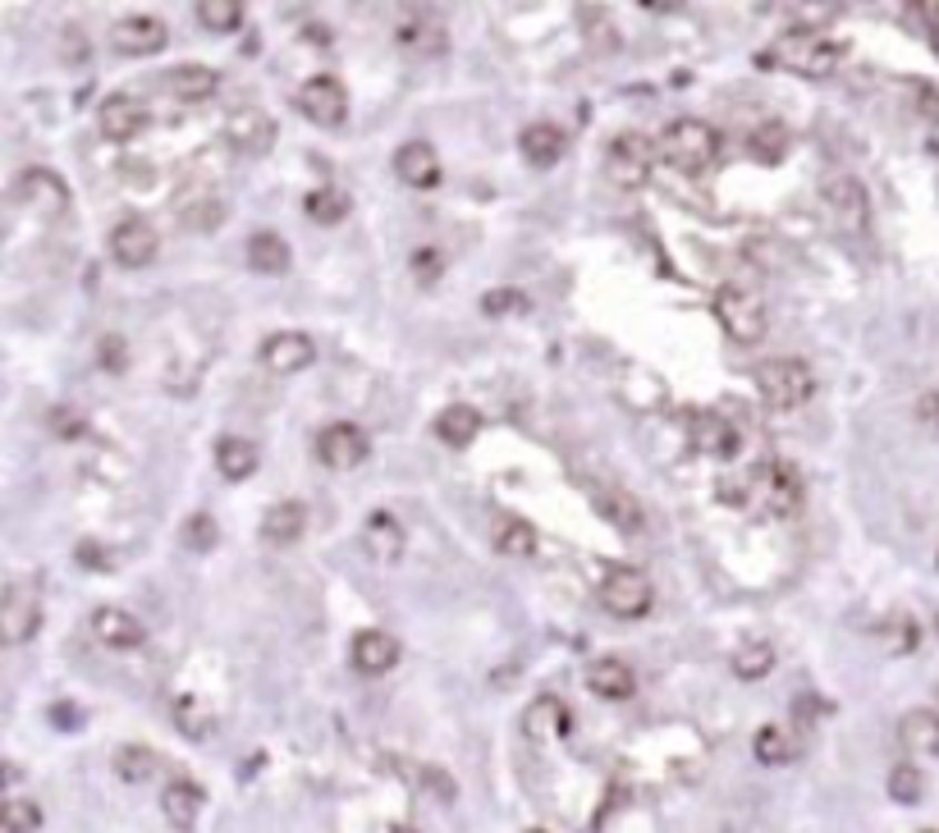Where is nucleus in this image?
I'll return each instance as SVG.
<instances>
[{"label": "nucleus", "mask_w": 939, "mask_h": 833, "mask_svg": "<svg viewBox=\"0 0 939 833\" xmlns=\"http://www.w3.org/2000/svg\"><path fill=\"white\" fill-rule=\"evenodd\" d=\"M839 56L843 51H839V42H830V37H820L811 28H793L766 51V64H779L788 73H798V79H830V73L839 69Z\"/></svg>", "instance_id": "1"}, {"label": "nucleus", "mask_w": 939, "mask_h": 833, "mask_svg": "<svg viewBox=\"0 0 939 833\" xmlns=\"http://www.w3.org/2000/svg\"><path fill=\"white\" fill-rule=\"evenodd\" d=\"M656 147H660V161L669 170L706 174L710 165H716V157H720V133L710 129L706 120H673Z\"/></svg>", "instance_id": "2"}, {"label": "nucleus", "mask_w": 939, "mask_h": 833, "mask_svg": "<svg viewBox=\"0 0 939 833\" xmlns=\"http://www.w3.org/2000/svg\"><path fill=\"white\" fill-rule=\"evenodd\" d=\"M656 161H660V147L642 133H619L610 138L606 147V179L615 188H623V193H632V188H647L651 174H656Z\"/></svg>", "instance_id": "3"}, {"label": "nucleus", "mask_w": 939, "mask_h": 833, "mask_svg": "<svg viewBox=\"0 0 939 833\" xmlns=\"http://www.w3.org/2000/svg\"><path fill=\"white\" fill-rule=\"evenodd\" d=\"M716 321L733 344H761L766 339V298L747 284H725L716 293Z\"/></svg>", "instance_id": "4"}, {"label": "nucleus", "mask_w": 939, "mask_h": 833, "mask_svg": "<svg viewBox=\"0 0 939 833\" xmlns=\"http://www.w3.org/2000/svg\"><path fill=\"white\" fill-rule=\"evenodd\" d=\"M757 390H761L766 408L788 412V408H802L811 399L816 381H811L807 362H798V358H770V362L757 367Z\"/></svg>", "instance_id": "5"}, {"label": "nucleus", "mask_w": 939, "mask_h": 833, "mask_svg": "<svg viewBox=\"0 0 939 833\" xmlns=\"http://www.w3.org/2000/svg\"><path fill=\"white\" fill-rule=\"evenodd\" d=\"M751 495H761V509L770 518H793L807 500V485H802V472L783 459H770L766 468L751 472Z\"/></svg>", "instance_id": "6"}, {"label": "nucleus", "mask_w": 939, "mask_h": 833, "mask_svg": "<svg viewBox=\"0 0 939 833\" xmlns=\"http://www.w3.org/2000/svg\"><path fill=\"white\" fill-rule=\"evenodd\" d=\"M600 604H606L615 619H642L656 604V586L642 568L623 563V568H610V573L600 578Z\"/></svg>", "instance_id": "7"}, {"label": "nucleus", "mask_w": 939, "mask_h": 833, "mask_svg": "<svg viewBox=\"0 0 939 833\" xmlns=\"http://www.w3.org/2000/svg\"><path fill=\"white\" fill-rule=\"evenodd\" d=\"M820 198H825V211H830V220L843 234H867L871 230V198H867V188H861V179L830 174L820 188Z\"/></svg>", "instance_id": "8"}, {"label": "nucleus", "mask_w": 939, "mask_h": 833, "mask_svg": "<svg viewBox=\"0 0 939 833\" xmlns=\"http://www.w3.org/2000/svg\"><path fill=\"white\" fill-rule=\"evenodd\" d=\"M298 110L321 129H340L349 120V92L334 73H312V79L298 88Z\"/></svg>", "instance_id": "9"}, {"label": "nucleus", "mask_w": 939, "mask_h": 833, "mask_svg": "<svg viewBox=\"0 0 939 833\" xmlns=\"http://www.w3.org/2000/svg\"><path fill=\"white\" fill-rule=\"evenodd\" d=\"M367 453H371V440L362 426L353 422H330L321 435H317V459L330 468V472H353L367 463Z\"/></svg>", "instance_id": "10"}, {"label": "nucleus", "mask_w": 939, "mask_h": 833, "mask_svg": "<svg viewBox=\"0 0 939 833\" xmlns=\"http://www.w3.org/2000/svg\"><path fill=\"white\" fill-rule=\"evenodd\" d=\"M14 198H19L32 215H47V220H56V215L69 211V188H64V179H60L56 170H47V165L23 170L19 183H14Z\"/></svg>", "instance_id": "11"}, {"label": "nucleus", "mask_w": 939, "mask_h": 833, "mask_svg": "<svg viewBox=\"0 0 939 833\" xmlns=\"http://www.w3.org/2000/svg\"><path fill=\"white\" fill-rule=\"evenodd\" d=\"M37 628H42V595L14 582L6 591V600H0V632H6L10 646H23V641L37 636Z\"/></svg>", "instance_id": "12"}, {"label": "nucleus", "mask_w": 939, "mask_h": 833, "mask_svg": "<svg viewBox=\"0 0 939 833\" xmlns=\"http://www.w3.org/2000/svg\"><path fill=\"white\" fill-rule=\"evenodd\" d=\"M394 42L418 56V60H431V56H444L449 37H444V23L431 14V10H403L399 23H394Z\"/></svg>", "instance_id": "13"}, {"label": "nucleus", "mask_w": 939, "mask_h": 833, "mask_svg": "<svg viewBox=\"0 0 939 833\" xmlns=\"http://www.w3.org/2000/svg\"><path fill=\"white\" fill-rule=\"evenodd\" d=\"M97 124H101V138H110V142H129V138H138L147 124H152V106H147L142 97H110V101H101V116H97Z\"/></svg>", "instance_id": "14"}, {"label": "nucleus", "mask_w": 939, "mask_h": 833, "mask_svg": "<svg viewBox=\"0 0 939 833\" xmlns=\"http://www.w3.org/2000/svg\"><path fill=\"white\" fill-rule=\"evenodd\" d=\"M166 23L157 14H129L120 23H110V47L120 56H157L166 47Z\"/></svg>", "instance_id": "15"}, {"label": "nucleus", "mask_w": 939, "mask_h": 833, "mask_svg": "<svg viewBox=\"0 0 939 833\" xmlns=\"http://www.w3.org/2000/svg\"><path fill=\"white\" fill-rule=\"evenodd\" d=\"M110 257H116L124 271L147 267V261L157 257V230H152L147 220H138V215L120 220L116 230H110Z\"/></svg>", "instance_id": "16"}, {"label": "nucleus", "mask_w": 939, "mask_h": 833, "mask_svg": "<svg viewBox=\"0 0 939 833\" xmlns=\"http://www.w3.org/2000/svg\"><path fill=\"white\" fill-rule=\"evenodd\" d=\"M261 362H267V371H276V375L308 371L317 362V344L303 330H280V334H271L267 344H261Z\"/></svg>", "instance_id": "17"}, {"label": "nucleus", "mask_w": 939, "mask_h": 833, "mask_svg": "<svg viewBox=\"0 0 939 833\" xmlns=\"http://www.w3.org/2000/svg\"><path fill=\"white\" fill-rule=\"evenodd\" d=\"M349 660H353V669L367 673V678L390 673V669L399 664V641H394L390 632H381V628H367V632H358V636L349 641Z\"/></svg>", "instance_id": "18"}, {"label": "nucleus", "mask_w": 939, "mask_h": 833, "mask_svg": "<svg viewBox=\"0 0 939 833\" xmlns=\"http://www.w3.org/2000/svg\"><path fill=\"white\" fill-rule=\"evenodd\" d=\"M92 632H97L101 646H110V651H138L142 641H147V628L129 610H116V604H106V610L92 614Z\"/></svg>", "instance_id": "19"}, {"label": "nucleus", "mask_w": 939, "mask_h": 833, "mask_svg": "<svg viewBox=\"0 0 939 833\" xmlns=\"http://www.w3.org/2000/svg\"><path fill=\"white\" fill-rule=\"evenodd\" d=\"M394 174L408 183V188H418V193H427V188L440 183V157H436V147L431 142H403L394 151Z\"/></svg>", "instance_id": "20"}, {"label": "nucleus", "mask_w": 939, "mask_h": 833, "mask_svg": "<svg viewBox=\"0 0 939 833\" xmlns=\"http://www.w3.org/2000/svg\"><path fill=\"white\" fill-rule=\"evenodd\" d=\"M688 431H692V444H697L701 453H710V459H733L738 444H742L738 426H733V422H725L720 412H697Z\"/></svg>", "instance_id": "21"}, {"label": "nucleus", "mask_w": 939, "mask_h": 833, "mask_svg": "<svg viewBox=\"0 0 939 833\" xmlns=\"http://www.w3.org/2000/svg\"><path fill=\"white\" fill-rule=\"evenodd\" d=\"M569 724H573V714L559 696H537L528 710H522V733H528L532 742H555V737L569 733Z\"/></svg>", "instance_id": "22"}, {"label": "nucleus", "mask_w": 939, "mask_h": 833, "mask_svg": "<svg viewBox=\"0 0 939 833\" xmlns=\"http://www.w3.org/2000/svg\"><path fill=\"white\" fill-rule=\"evenodd\" d=\"M224 138H230L243 157H261V151H271V142H276V124H271V116H261V110H239V116H230Z\"/></svg>", "instance_id": "23"}, {"label": "nucleus", "mask_w": 939, "mask_h": 833, "mask_svg": "<svg viewBox=\"0 0 939 833\" xmlns=\"http://www.w3.org/2000/svg\"><path fill=\"white\" fill-rule=\"evenodd\" d=\"M202 806H207V792H202L193 779H174V783L161 792V811H166V820H170L174 829H193L198 815H202Z\"/></svg>", "instance_id": "24"}, {"label": "nucleus", "mask_w": 939, "mask_h": 833, "mask_svg": "<svg viewBox=\"0 0 939 833\" xmlns=\"http://www.w3.org/2000/svg\"><path fill=\"white\" fill-rule=\"evenodd\" d=\"M170 97L174 101H188V106H198V101H211L220 92V73L207 69V64H179L170 69V79H166Z\"/></svg>", "instance_id": "25"}, {"label": "nucleus", "mask_w": 939, "mask_h": 833, "mask_svg": "<svg viewBox=\"0 0 939 833\" xmlns=\"http://www.w3.org/2000/svg\"><path fill=\"white\" fill-rule=\"evenodd\" d=\"M587 688H591L600 701H628V696L637 692V678H632V669H628L623 660L606 655V660H596V664L587 669Z\"/></svg>", "instance_id": "26"}, {"label": "nucleus", "mask_w": 939, "mask_h": 833, "mask_svg": "<svg viewBox=\"0 0 939 833\" xmlns=\"http://www.w3.org/2000/svg\"><path fill=\"white\" fill-rule=\"evenodd\" d=\"M303 526H308V509L298 500H280V504L267 509V518H261V541H267V545H293L298 536H303Z\"/></svg>", "instance_id": "27"}, {"label": "nucleus", "mask_w": 939, "mask_h": 833, "mask_svg": "<svg viewBox=\"0 0 939 833\" xmlns=\"http://www.w3.org/2000/svg\"><path fill=\"white\" fill-rule=\"evenodd\" d=\"M518 147H522V157H528V165L550 170V165H559L569 138H563V129H555V124H528L518 133Z\"/></svg>", "instance_id": "28"}, {"label": "nucleus", "mask_w": 939, "mask_h": 833, "mask_svg": "<svg viewBox=\"0 0 939 833\" xmlns=\"http://www.w3.org/2000/svg\"><path fill=\"white\" fill-rule=\"evenodd\" d=\"M257 463H261V453H257V444L243 440V435H224V440L216 444V468H220L224 481H248V476L257 472Z\"/></svg>", "instance_id": "29"}, {"label": "nucleus", "mask_w": 939, "mask_h": 833, "mask_svg": "<svg viewBox=\"0 0 939 833\" xmlns=\"http://www.w3.org/2000/svg\"><path fill=\"white\" fill-rule=\"evenodd\" d=\"M289 261H293V252H289V243L280 239V234H271V230H261V234H252L248 239V267L257 271V275H284L289 271Z\"/></svg>", "instance_id": "30"}, {"label": "nucleus", "mask_w": 939, "mask_h": 833, "mask_svg": "<svg viewBox=\"0 0 939 833\" xmlns=\"http://www.w3.org/2000/svg\"><path fill=\"white\" fill-rule=\"evenodd\" d=\"M898 742L917 755H939V714L935 710H908L898 724Z\"/></svg>", "instance_id": "31"}, {"label": "nucleus", "mask_w": 939, "mask_h": 833, "mask_svg": "<svg viewBox=\"0 0 939 833\" xmlns=\"http://www.w3.org/2000/svg\"><path fill=\"white\" fill-rule=\"evenodd\" d=\"M477 431H481V412H477V408H468V403H449V408L436 416V435H440L449 449L472 444V440H477Z\"/></svg>", "instance_id": "32"}, {"label": "nucleus", "mask_w": 939, "mask_h": 833, "mask_svg": "<svg viewBox=\"0 0 939 833\" xmlns=\"http://www.w3.org/2000/svg\"><path fill=\"white\" fill-rule=\"evenodd\" d=\"M362 541H367V554H371L376 563H394V559L403 554V526H399L390 513H371Z\"/></svg>", "instance_id": "33"}, {"label": "nucleus", "mask_w": 939, "mask_h": 833, "mask_svg": "<svg viewBox=\"0 0 939 833\" xmlns=\"http://www.w3.org/2000/svg\"><path fill=\"white\" fill-rule=\"evenodd\" d=\"M596 509L606 513V518L619 526V532H632V536H637V532L647 526L642 504H637V500L628 495V490H610V485H600V490H596Z\"/></svg>", "instance_id": "34"}, {"label": "nucleus", "mask_w": 939, "mask_h": 833, "mask_svg": "<svg viewBox=\"0 0 939 833\" xmlns=\"http://www.w3.org/2000/svg\"><path fill=\"white\" fill-rule=\"evenodd\" d=\"M751 751H757L761 765H793L798 751H802V742L788 733V729H779V724H766L757 737H751Z\"/></svg>", "instance_id": "35"}, {"label": "nucleus", "mask_w": 939, "mask_h": 833, "mask_svg": "<svg viewBox=\"0 0 939 833\" xmlns=\"http://www.w3.org/2000/svg\"><path fill=\"white\" fill-rule=\"evenodd\" d=\"M496 550L505 559H532L537 554V526L528 518H505L496 526Z\"/></svg>", "instance_id": "36"}, {"label": "nucleus", "mask_w": 939, "mask_h": 833, "mask_svg": "<svg viewBox=\"0 0 939 833\" xmlns=\"http://www.w3.org/2000/svg\"><path fill=\"white\" fill-rule=\"evenodd\" d=\"M157 770H161V761H157V751H152V746L124 742V746L116 751V774H120L124 783H147Z\"/></svg>", "instance_id": "37"}, {"label": "nucleus", "mask_w": 939, "mask_h": 833, "mask_svg": "<svg viewBox=\"0 0 939 833\" xmlns=\"http://www.w3.org/2000/svg\"><path fill=\"white\" fill-rule=\"evenodd\" d=\"M770 669H775L770 641H742V646L733 651V673L742 678V683H757V678H766Z\"/></svg>", "instance_id": "38"}, {"label": "nucleus", "mask_w": 939, "mask_h": 833, "mask_svg": "<svg viewBox=\"0 0 939 833\" xmlns=\"http://www.w3.org/2000/svg\"><path fill=\"white\" fill-rule=\"evenodd\" d=\"M174 729H179L183 737L202 742V737L216 729V714H211V705H207V701L183 696V701H174Z\"/></svg>", "instance_id": "39"}, {"label": "nucleus", "mask_w": 939, "mask_h": 833, "mask_svg": "<svg viewBox=\"0 0 939 833\" xmlns=\"http://www.w3.org/2000/svg\"><path fill=\"white\" fill-rule=\"evenodd\" d=\"M303 211H308L317 224H340V220L349 215V198L340 193V188H312L308 202H303Z\"/></svg>", "instance_id": "40"}, {"label": "nucleus", "mask_w": 939, "mask_h": 833, "mask_svg": "<svg viewBox=\"0 0 939 833\" xmlns=\"http://www.w3.org/2000/svg\"><path fill=\"white\" fill-rule=\"evenodd\" d=\"M198 19L211 32H239L243 28V6H239V0H202Z\"/></svg>", "instance_id": "41"}, {"label": "nucleus", "mask_w": 939, "mask_h": 833, "mask_svg": "<svg viewBox=\"0 0 939 833\" xmlns=\"http://www.w3.org/2000/svg\"><path fill=\"white\" fill-rule=\"evenodd\" d=\"M747 147H751V157H757V161L775 165V161H783V151H788V129L783 124H761V129H751Z\"/></svg>", "instance_id": "42"}, {"label": "nucleus", "mask_w": 939, "mask_h": 833, "mask_svg": "<svg viewBox=\"0 0 939 833\" xmlns=\"http://www.w3.org/2000/svg\"><path fill=\"white\" fill-rule=\"evenodd\" d=\"M37 829H42V806L10 797L6 811H0V833H37Z\"/></svg>", "instance_id": "43"}, {"label": "nucleus", "mask_w": 939, "mask_h": 833, "mask_svg": "<svg viewBox=\"0 0 939 833\" xmlns=\"http://www.w3.org/2000/svg\"><path fill=\"white\" fill-rule=\"evenodd\" d=\"M528 308H532L528 293L513 289V284H500V289H491V293L481 298V312H486V317H522Z\"/></svg>", "instance_id": "44"}, {"label": "nucleus", "mask_w": 939, "mask_h": 833, "mask_svg": "<svg viewBox=\"0 0 939 833\" xmlns=\"http://www.w3.org/2000/svg\"><path fill=\"white\" fill-rule=\"evenodd\" d=\"M921 792H926V779H921L917 765H893V770H889V797H893V802L917 806Z\"/></svg>", "instance_id": "45"}, {"label": "nucleus", "mask_w": 939, "mask_h": 833, "mask_svg": "<svg viewBox=\"0 0 939 833\" xmlns=\"http://www.w3.org/2000/svg\"><path fill=\"white\" fill-rule=\"evenodd\" d=\"M216 541H220V532H216V518H211V513H193V518L183 522V545H188V550L207 554Z\"/></svg>", "instance_id": "46"}, {"label": "nucleus", "mask_w": 939, "mask_h": 833, "mask_svg": "<svg viewBox=\"0 0 939 833\" xmlns=\"http://www.w3.org/2000/svg\"><path fill=\"white\" fill-rule=\"evenodd\" d=\"M885 636H889V651H893V655H908V651L921 646V628H917L912 619H893V623L885 628Z\"/></svg>", "instance_id": "47"}, {"label": "nucleus", "mask_w": 939, "mask_h": 833, "mask_svg": "<svg viewBox=\"0 0 939 833\" xmlns=\"http://www.w3.org/2000/svg\"><path fill=\"white\" fill-rule=\"evenodd\" d=\"M51 431H56L60 440H79V435H83V416L73 412V408H56V412H51Z\"/></svg>", "instance_id": "48"}, {"label": "nucleus", "mask_w": 939, "mask_h": 833, "mask_svg": "<svg viewBox=\"0 0 939 833\" xmlns=\"http://www.w3.org/2000/svg\"><path fill=\"white\" fill-rule=\"evenodd\" d=\"M97 349H101L97 358H101V367H106V371H124V362H129V358H124V339H120V334H106Z\"/></svg>", "instance_id": "49"}, {"label": "nucleus", "mask_w": 939, "mask_h": 833, "mask_svg": "<svg viewBox=\"0 0 939 833\" xmlns=\"http://www.w3.org/2000/svg\"><path fill=\"white\" fill-rule=\"evenodd\" d=\"M917 110H921L930 124H939V88H935V83H921V88H917Z\"/></svg>", "instance_id": "50"}, {"label": "nucleus", "mask_w": 939, "mask_h": 833, "mask_svg": "<svg viewBox=\"0 0 939 833\" xmlns=\"http://www.w3.org/2000/svg\"><path fill=\"white\" fill-rule=\"evenodd\" d=\"M912 14H921V23H926V32H930V47L939 51V6H917Z\"/></svg>", "instance_id": "51"}, {"label": "nucleus", "mask_w": 939, "mask_h": 833, "mask_svg": "<svg viewBox=\"0 0 939 833\" xmlns=\"http://www.w3.org/2000/svg\"><path fill=\"white\" fill-rule=\"evenodd\" d=\"M51 724H56V729H79V724H83V719H79V705H56V710H51Z\"/></svg>", "instance_id": "52"}, {"label": "nucleus", "mask_w": 939, "mask_h": 833, "mask_svg": "<svg viewBox=\"0 0 939 833\" xmlns=\"http://www.w3.org/2000/svg\"><path fill=\"white\" fill-rule=\"evenodd\" d=\"M917 416H921L926 426H935V431H939V394H926V399L917 403Z\"/></svg>", "instance_id": "53"}, {"label": "nucleus", "mask_w": 939, "mask_h": 833, "mask_svg": "<svg viewBox=\"0 0 939 833\" xmlns=\"http://www.w3.org/2000/svg\"><path fill=\"white\" fill-rule=\"evenodd\" d=\"M79 559L92 563V573H110V559H106L97 545H79Z\"/></svg>", "instance_id": "54"}, {"label": "nucleus", "mask_w": 939, "mask_h": 833, "mask_svg": "<svg viewBox=\"0 0 939 833\" xmlns=\"http://www.w3.org/2000/svg\"><path fill=\"white\" fill-rule=\"evenodd\" d=\"M935 628H939V619H935Z\"/></svg>", "instance_id": "55"}]
</instances>
